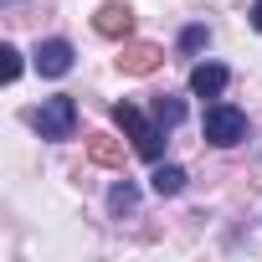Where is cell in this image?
Instances as JSON below:
<instances>
[{"label":"cell","mask_w":262,"mask_h":262,"mask_svg":"<svg viewBox=\"0 0 262 262\" xmlns=\"http://www.w3.org/2000/svg\"><path fill=\"white\" fill-rule=\"evenodd\" d=\"M113 118H118L123 134L134 139V155H144V160H160V155H165V128H160V123H149L134 103H118V108H113Z\"/></svg>","instance_id":"6da1fadb"},{"label":"cell","mask_w":262,"mask_h":262,"mask_svg":"<svg viewBox=\"0 0 262 262\" xmlns=\"http://www.w3.org/2000/svg\"><path fill=\"white\" fill-rule=\"evenodd\" d=\"M206 139H211L216 149L242 144V139H247V113L231 108V103H211V108H206Z\"/></svg>","instance_id":"7a4b0ae2"},{"label":"cell","mask_w":262,"mask_h":262,"mask_svg":"<svg viewBox=\"0 0 262 262\" xmlns=\"http://www.w3.org/2000/svg\"><path fill=\"white\" fill-rule=\"evenodd\" d=\"M72 128H77V103L67 93H57L36 108V134L41 139H72Z\"/></svg>","instance_id":"3957f363"},{"label":"cell","mask_w":262,"mask_h":262,"mask_svg":"<svg viewBox=\"0 0 262 262\" xmlns=\"http://www.w3.org/2000/svg\"><path fill=\"white\" fill-rule=\"evenodd\" d=\"M93 31L108 36V41H128L134 36V11H128L123 0H108V6H98V16H93Z\"/></svg>","instance_id":"277c9868"},{"label":"cell","mask_w":262,"mask_h":262,"mask_svg":"<svg viewBox=\"0 0 262 262\" xmlns=\"http://www.w3.org/2000/svg\"><path fill=\"white\" fill-rule=\"evenodd\" d=\"M160 62H165V52H160L155 41H123V47H118V67H123L128 77H149Z\"/></svg>","instance_id":"5b68a950"},{"label":"cell","mask_w":262,"mask_h":262,"mask_svg":"<svg viewBox=\"0 0 262 262\" xmlns=\"http://www.w3.org/2000/svg\"><path fill=\"white\" fill-rule=\"evenodd\" d=\"M36 72H41V77H67V72H72V41H62V36L41 41V47H36Z\"/></svg>","instance_id":"8992f818"},{"label":"cell","mask_w":262,"mask_h":262,"mask_svg":"<svg viewBox=\"0 0 262 262\" xmlns=\"http://www.w3.org/2000/svg\"><path fill=\"white\" fill-rule=\"evenodd\" d=\"M226 82H231V72H226L221 62H201V67H190V93H195V98H221Z\"/></svg>","instance_id":"52a82bcc"},{"label":"cell","mask_w":262,"mask_h":262,"mask_svg":"<svg viewBox=\"0 0 262 262\" xmlns=\"http://www.w3.org/2000/svg\"><path fill=\"white\" fill-rule=\"evenodd\" d=\"M88 155H93L98 165H108V170H118V165H123V144H118V139H108V134H93V139H88Z\"/></svg>","instance_id":"ba28073f"},{"label":"cell","mask_w":262,"mask_h":262,"mask_svg":"<svg viewBox=\"0 0 262 262\" xmlns=\"http://www.w3.org/2000/svg\"><path fill=\"white\" fill-rule=\"evenodd\" d=\"M149 185H155V195H180V190H185V170H180V165H160V170L149 175Z\"/></svg>","instance_id":"9c48e42d"},{"label":"cell","mask_w":262,"mask_h":262,"mask_svg":"<svg viewBox=\"0 0 262 262\" xmlns=\"http://www.w3.org/2000/svg\"><path fill=\"white\" fill-rule=\"evenodd\" d=\"M180 118H185V103L170 98V93H160V98H155V123H160V128H175Z\"/></svg>","instance_id":"30bf717a"},{"label":"cell","mask_w":262,"mask_h":262,"mask_svg":"<svg viewBox=\"0 0 262 262\" xmlns=\"http://www.w3.org/2000/svg\"><path fill=\"white\" fill-rule=\"evenodd\" d=\"M108 206H113L118 216H123V211H134V206H139V190H134V185H128V180H118V185L108 190Z\"/></svg>","instance_id":"8fae6325"},{"label":"cell","mask_w":262,"mask_h":262,"mask_svg":"<svg viewBox=\"0 0 262 262\" xmlns=\"http://www.w3.org/2000/svg\"><path fill=\"white\" fill-rule=\"evenodd\" d=\"M0 72H6V82L21 77V52H16V47H0Z\"/></svg>","instance_id":"7c38bea8"},{"label":"cell","mask_w":262,"mask_h":262,"mask_svg":"<svg viewBox=\"0 0 262 262\" xmlns=\"http://www.w3.org/2000/svg\"><path fill=\"white\" fill-rule=\"evenodd\" d=\"M206 41H211V36H206V26H185V31H180V52H201Z\"/></svg>","instance_id":"4fadbf2b"},{"label":"cell","mask_w":262,"mask_h":262,"mask_svg":"<svg viewBox=\"0 0 262 262\" xmlns=\"http://www.w3.org/2000/svg\"><path fill=\"white\" fill-rule=\"evenodd\" d=\"M252 26L262 31V0H257V6H252Z\"/></svg>","instance_id":"5bb4252c"},{"label":"cell","mask_w":262,"mask_h":262,"mask_svg":"<svg viewBox=\"0 0 262 262\" xmlns=\"http://www.w3.org/2000/svg\"><path fill=\"white\" fill-rule=\"evenodd\" d=\"M6 6H16V0H6Z\"/></svg>","instance_id":"9a60e30c"}]
</instances>
